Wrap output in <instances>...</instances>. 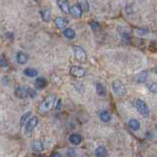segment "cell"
Returning <instances> with one entry per match:
<instances>
[{
	"label": "cell",
	"mask_w": 157,
	"mask_h": 157,
	"mask_svg": "<svg viewBox=\"0 0 157 157\" xmlns=\"http://www.w3.org/2000/svg\"><path fill=\"white\" fill-rule=\"evenodd\" d=\"M63 34H64V36H66V37L69 38V39H72V38H74V37L76 36V33H75V31H74V29H71V28H67V29H64Z\"/></svg>",
	"instance_id": "cell-18"
},
{
	"label": "cell",
	"mask_w": 157,
	"mask_h": 157,
	"mask_svg": "<svg viewBox=\"0 0 157 157\" xmlns=\"http://www.w3.org/2000/svg\"><path fill=\"white\" fill-rule=\"evenodd\" d=\"M29 60V56L28 54H26L25 52L19 51L17 53V61L19 64H26Z\"/></svg>",
	"instance_id": "cell-11"
},
{
	"label": "cell",
	"mask_w": 157,
	"mask_h": 157,
	"mask_svg": "<svg viewBox=\"0 0 157 157\" xmlns=\"http://www.w3.org/2000/svg\"><path fill=\"white\" fill-rule=\"evenodd\" d=\"M46 85H47V81L42 77L37 78L36 82H34V86H36V88H37V90H43V88L46 86Z\"/></svg>",
	"instance_id": "cell-9"
},
{
	"label": "cell",
	"mask_w": 157,
	"mask_h": 157,
	"mask_svg": "<svg viewBox=\"0 0 157 157\" xmlns=\"http://www.w3.org/2000/svg\"><path fill=\"white\" fill-rule=\"evenodd\" d=\"M31 114H32L31 112H28V113H26V114H25V115L21 118V122H20V123H21V125H22V126L24 125V123L28 120V118H29V116H31Z\"/></svg>",
	"instance_id": "cell-26"
},
{
	"label": "cell",
	"mask_w": 157,
	"mask_h": 157,
	"mask_svg": "<svg viewBox=\"0 0 157 157\" xmlns=\"http://www.w3.org/2000/svg\"><path fill=\"white\" fill-rule=\"evenodd\" d=\"M129 127L132 131H139L140 128V123L136 119H131L129 121Z\"/></svg>",
	"instance_id": "cell-17"
},
{
	"label": "cell",
	"mask_w": 157,
	"mask_h": 157,
	"mask_svg": "<svg viewBox=\"0 0 157 157\" xmlns=\"http://www.w3.org/2000/svg\"><path fill=\"white\" fill-rule=\"evenodd\" d=\"M37 123H38V119L37 117H32L31 119L28 121V123L26 124V127H25V132L29 136L33 132V130L36 129V127L37 126Z\"/></svg>",
	"instance_id": "cell-4"
},
{
	"label": "cell",
	"mask_w": 157,
	"mask_h": 157,
	"mask_svg": "<svg viewBox=\"0 0 157 157\" xmlns=\"http://www.w3.org/2000/svg\"><path fill=\"white\" fill-rule=\"evenodd\" d=\"M77 5L81 8L82 12H88V10H90V4L87 1H80L77 3Z\"/></svg>",
	"instance_id": "cell-22"
},
{
	"label": "cell",
	"mask_w": 157,
	"mask_h": 157,
	"mask_svg": "<svg viewBox=\"0 0 157 157\" xmlns=\"http://www.w3.org/2000/svg\"><path fill=\"white\" fill-rule=\"evenodd\" d=\"M27 93H28V96L32 97V98L36 97V95H37L36 90H33V88H31V87L27 88Z\"/></svg>",
	"instance_id": "cell-24"
},
{
	"label": "cell",
	"mask_w": 157,
	"mask_h": 157,
	"mask_svg": "<svg viewBox=\"0 0 157 157\" xmlns=\"http://www.w3.org/2000/svg\"><path fill=\"white\" fill-rule=\"evenodd\" d=\"M0 66L1 67H6L7 66V61L5 59L3 54H0Z\"/></svg>",
	"instance_id": "cell-25"
},
{
	"label": "cell",
	"mask_w": 157,
	"mask_h": 157,
	"mask_svg": "<svg viewBox=\"0 0 157 157\" xmlns=\"http://www.w3.org/2000/svg\"><path fill=\"white\" fill-rule=\"evenodd\" d=\"M2 82H3V85H4V86H7V85H9V83H10V80H9V78H8L7 76H5V77L3 78Z\"/></svg>",
	"instance_id": "cell-29"
},
{
	"label": "cell",
	"mask_w": 157,
	"mask_h": 157,
	"mask_svg": "<svg viewBox=\"0 0 157 157\" xmlns=\"http://www.w3.org/2000/svg\"><path fill=\"white\" fill-rule=\"evenodd\" d=\"M70 13L73 15L74 17H76V18H81L82 17V14L81 8L78 7L77 4L73 5L72 7H70Z\"/></svg>",
	"instance_id": "cell-10"
},
{
	"label": "cell",
	"mask_w": 157,
	"mask_h": 157,
	"mask_svg": "<svg viewBox=\"0 0 157 157\" xmlns=\"http://www.w3.org/2000/svg\"><path fill=\"white\" fill-rule=\"evenodd\" d=\"M54 101H55V96H54L53 94H50V95L46 96L42 100V102L40 103V104H39V107H38L39 111H41V112L48 111V109L51 107V105L53 104Z\"/></svg>",
	"instance_id": "cell-2"
},
{
	"label": "cell",
	"mask_w": 157,
	"mask_h": 157,
	"mask_svg": "<svg viewBox=\"0 0 157 157\" xmlns=\"http://www.w3.org/2000/svg\"><path fill=\"white\" fill-rule=\"evenodd\" d=\"M74 53H75V57L78 61L80 62H86V52L85 49L80 46H74Z\"/></svg>",
	"instance_id": "cell-5"
},
{
	"label": "cell",
	"mask_w": 157,
	"mask_h": 157,
	"mask_svg": "<svg viewBox=\"0 0 157 157\" xmlns=\"http://www.w3.org/2000/svg\"><path fill=\"white\" fill-rule=\"evenodd\" d=\"M6 36H7L8 38H9V37L11 38V40H13V38H14L13 33H6Z\"/></svg>",
	"instance_id": "cell-33"
},
{
	"label": "cell",
	"mask_w": 157,
	"mask_h": 157,
	"mask_svg": "<svg viewBox=\"0 0 157 157\" xmlns=\"http://www.w3.org/2000/svg\"><path fill=\"white\" fill-rule=\"evenodd\" d=\"M34 157H45V156H42V155H36Z\"/></svg>",
	"instance_id": "cell-34"
},
{
	"label": "cell",
	"mask_w": 157,
	"mask_h": 157,
	"mask_svg": "<svg viewBox=\"0 0 157 157\" xmlns=\"http://www.w3.org/2000/svg\"><path fill=\"white\" fill-rule=\"evenodd\" d=\"M15 94L19 98H27L28 97V93H27V88L24 87L22 86H19L15 88Z\"/></svg>",
	"instance_id": "cell-7"
},
{
	"label": "cell",
	"mask_w": 157,
	"mask_h": 157,
	"mask_svg": "<svg viewBox=\"0 0 157 157\" xmlns=\"http://www.w3.org/2000/svg\"><path fill=\"white\" fill-rule=\"evenodd\" d=\"M54 24L57 29H64L68 25V20L64 17H57L54 20Z\"/></svg>",
	"instance_id": "cell-8"
},
{
	"label": "cell",
	"mask_w": 157,
	"mask_h": 157,
	"mask_svg": "<svg viewBox=\"0 0 157 157\" xmlns=\"http://www.w3.org/2000/svg\"><path fill=\"white\" fill-rule=\"evenodd\" d=\"M33 149L34 151H36V152L42 151L43 150V144H42V142L40 140H36V141L33 142Z\"/></svg>",
	"instance_id": "cell-21"
},
{
	"label": "cell",
	"mask_w": 157,
	"mask_h": 157,
	"mask_svg": "<svg viewBox=\"0 0 157 157\" xmlns=\"http://www.w3.org/2000/svg\"><path fill=\"white\" fill-rule=\"evenodd\" d=\"M59 8H60L64 13H69L70 12V6L67 1H64V0H61V1H58L57 2Z\"/></svg>",
	"instance_id": "cell-16"
},
{
	"label": "cell",
	"mask_w": 157,
	"mask_h": 157,
	"mask_svg": "<svg viewBox=\"0 0 157 157\" xmlns=\"http://www.w3.org/2000/svg\"><path fill=\"white\" fill-rule=\"evenodd\" d=\"M112 87H113L114 92L119 96H124L127 93V88H126L125 85L119 80H115L114 82H113Z\"/></svg>",
	"instance_id": "cell-1"
},
{
	"label": "cell",
	"mask_w": 157,
	"mask_h": 157,
	"mask_svg": "<svg viewBox=\"0 0 157 157\" xmlns=\"http://www.w3.org/2000/svg\"><path fill=\"white\" fill-rule=\"evenodd\" d=\"M24 74L28 77H36L37 76V71L36 69H32V68H27L24 70Z\"/></svg>",
	"instance_id": "cell-23"
},
{
	"label": "cell",
	"mask_w": 157,
	"mask_h": 157,
	"mask_svg": "<svg viewBox=\"0 0 157 157\" xmlns=\"http://www.w3.org/2000/svg\"><path fill=\"white\" fill-rule=\"evenodd\" d=\"M70 74L75 78H82L86 75V71L80 66H73L70 69Z\"/></svg>",
	"instance_id": "cell-6"
},
{
	"label": "cell",
	"mask_w": 157,
	"mask_h": 157,
	"mask_svg": "<svg viewBox=\"0 0 157 157\" xmlns=\"http://www.w3.org/2000/svg\"><path fill=\"white\" fill-rule=\"evenodd\" d=\"M90 25L92 27V29H98V27H99V26H98V23H96V22H91Z\"/></svg>",
	"instance_id": "cell-30"
},
{
	"label": "cell",
	"mask_w": 157,
	"mask_h": 157,
	"mask_svg": "<svg viewBox=\"0 0 157 157\" xmlns=\"http://www.w3.org/2000/svg\"><path fill=\"white\" fill-rule=\"evenodd\" d=\"M69 140H70L71 144L78 145L82 142V136L78 134H72L70 136V137H69Z\"/></svg>",
	"instance_id": "cell-13"
},
{
	"label": "cell",
	"mask_w": 157,
	"mask_h": 157,
	"mask_svg": "<svg viewBox=\"0 0 157 157\" xmlns=\"http://www.w3.org/2000/svg\"><path fill=\"white\" fill-rule=\"evenodd\" d=\"M61 106V99H58L57 101V105H55V110H59V108Z\"/></svg>",
	"instance_id": "cell-31"
},
{
	"label": "cell",
	"mask_w": 157,
	"mask_h": 157,
	"mask_svg": "<svg viewBox=\"0 0 157 157\" xmlns=\"http://www.w3.org/2000/svg\"><path fill=\"white\" fill-rule=\"evenodd\" d=\"M99 117H100L101 121L104 123H108L111 120V114H110V112H108V111H102L100 113Z\"/></svg>",
	"instance_id": "cell-20"
},
{
	"label": "cell",
	"mask_w": 157,
	"mask_h": 157,
	"mask_svg": "<svg viewBox=\"0 0 157 157\" xmlns=\"http://www.w3.org/2000/svg\"><path fill=\"white\" fill-rule=\"evenodd\" d=\"M147 75H148V73H147L146 71H144V72L140 73L139 75H136L135 77V80L137 82H144L145 80H146V78H147Z\"/></svg>",
	"instance_id": "cell-19"
},
{
	"label": "cell",
	"mask_w": 157,
	"mask_h": 157,
	"mask_svg": "<svg viewBox=\"0 0 157 157\" xmlns=\"http://www.w3.org/2000/svg\"><path fill=\"white\" fill-rule=\"evenodd\" d=\"M41 18L43 20V22H49L50 21V9L45 7L41 10Z\"/></svg>",
	"instance_id": "cell-14"
},
{
	"label": "cell",
	"mask_w": 157,
	"mask_h": 157,
	"mask_svg": "<svg viewBox=\"0 0 157 157\" xmlns=\"http://www.w3.org/2000/svg\"><path fill=\"white\" fill-rule=\"evenodd\" d=\"M148 88H149V90L152 91L153 93H156V83L153 82V83H151V85L148 86Z\"/></svg>",
	"instance_id": "cell-27"
},
{
	"label": "cell",
	"mask_w": 157,
	"mask_h": 157,
	"mask_svg": "<svg viewBox=\"0 0 157 157\" xmlns=\"http://www.w3.org/2000/svg\"><path fill=\"white\" fill-rule=\"evenodd\" d=\"M51 157H62V155L59 152H53L51 154Z\"/></svg>",
	"instance_id": "cell-32"
},
{
	"label": "cell",
	"mask_w": 157,
	"mask_h": 157,
	"mask_svg": "<svg viewBox=\"0 0 157 157\" xmlns=\"http://www.w3.org/2000/svg\"><path fill=\"white\" fill-rule=\"evenodd\" d=\"M95 90H96V92L98 95L100 96H105L106 93H107V90H106V87L102 85L100 82H97L95 85Z\"/></svg>",
	"instance_id": "cell-12"
},
{
	"label": "cell",
	"mask_w": 157,
	"mask_h": 157,
	"mask_svg": "<svg viewBox=\"0 0 157 157\" xmlns=\"http://www.w3.org/2000/svg\"><path fill=\"white\" fill-rule=\"evenodd\" d=\"M137 33L139 34H147L148 33V29H137Z\"/></svg>",
	"instance_id": "cell-28"
},
{
	"label": "cell",
	"mask_w": 157,
	"mask_h": 157,
	"mask_svg": "<svg viewBox=\"0 0 157 157\" xmlns=\"http://www.w3.org/2000/svg\"><path fill=\"white\" fill-rule=\"evenodd\" d=\"M95 154L97 157H107L108 151L104 146H98L95 150Z\"/></svg>",
	"instance_id": "cell-15"
},
{
	"label": "cell",
	"mask_w": 157,
	"mask_h": 157,
	"mask_svg": "<svg viewBox=\"0 0 157 157\" xmlns=\"http://www.w3.org/2000/svg\"><path fill=\"white\" fill-rule=\"evenodd\" d=\"M136 109L139 110V112L144 118H148L150 110H149V107L147 106V104L144 100L137 99L136 102Z\"/></svg>",
	"instance_id": "cell-3"
}]
</instances>
